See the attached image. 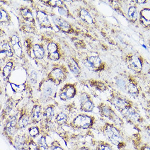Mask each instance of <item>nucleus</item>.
Here are the masks:
<instances>
[{
    "label": "nucleus",
    "mask_w": 150,
    "mask_h": 150,
    "mask_svg": "<svg viewBox=\"0 0 150 150\" xmlns=\"http://www.w3.org/2000/svg\"><path fill=\"white\" fill-rule=\"evenodd\" d=\"M54 117H55V106L54 105H49L43 111V119L47 124L52 122Z\"/></svg>",
    "instance_id": "17"
},
{
    "label": "nucleus",
    "mask_w": 150,
    "mask_h": 150,
    "mask_svg": "<svg viewBox=\"0 0 150 150\" xmlns=\"http://www.w3.org/2000/svg\"><path fill=\"white\" fill-rule=\"evenodd\" d=\"M30 80L33 83H36L37 80V74L35 71H32L30 75Z\"/></svg>",
    "instance_id": "38"
},
{
    "label": "nucleus",
    "mask_w": 150,
    "mask_h": 150,
    "mask_svg": "<svg viewBox=\"0 0 150 150\" xmlns=\"http://www.w3.org/2000/svg\"><path fill=\"white\" fill-rule=\"evenodd\" d=\"M79 99L80 102V110L86 112H91L93 111L95 105L91 100L90 95L85 92L82 93L80 95Z\"/></svg>",
    "instance_id": "7"
},
{
    "label": "nucleus",
    "mask_w": 150,
    "mask_h": 150,
    "mask_svg": "<svg viewBox=\"0 0 150 150\" xmlns=\"http://www.w3.org/2000/svg\"><path fill=\"white\" fill-rule=\"evenodd\" d=\"M145 130L146 132V134L148 135V136L150 138V126L145 127Z\"/></svg>",
    "instance_id": "41"
},
{
    "label": "nucleus",
    "mask_w": 150,
    "mask_h": 150,
    "mask_svg": "<svg viewBox=\"0 0 150 150\" xmlns=\"http://www.w3.org/2000/svg\"><path fill=\"white\" fill-rule=\"evenodd\" d=\"M1 53H4L6 54V55L8 57H11L13 56V52L11 47L8 43H4L2 44Z\"/></svg>",
    "instance_id": "28"
},
{
    "label": "nucleus",
    "mask_w": 150,
    "mask_h": 150,
    "mask_svg": "<svg viewBox=\"0 0 150 150\" xmlns=\"http://www.w3.org/2000/svg\"><path fill=\"white\" fill-rule=\"evenodd\" d=\"M126 90L129 94L133 96H137L139 94L138 88L133 83H129L127 85Z\"/></svg>",
    "instance_id": "26"
},
{
    "label": "nucleus",
    "mask_w": 150,
    "mask_h": 150,
    "mask_svg": "<svg viewBox=\"0 0 150 150\" xmlns=\"http://www.w3.org/2000/svg\"><path fill=\"white\" fill-rule=\"evenodd\" d=\"M93 149L95 150H114V148L110 142L99 140L95 141Z\"/></svg>",
    "instance_id": "19"
},
{
    "label": "nucleus",
    "mask_w": 150,
    "mask_h": 150,
    "mask_svg": "<svg viewBox=\"0 0 150 150\" xmlns=\"http://www.w3.org/2000/svg\"><path fill=\"white\" fill-rule=\"evenodd\" d=\"M102 61L98 56H91L85 62V65L91 71H96L100 67Z\"/></svg>",
    "instance_id": "16"
},
{
    "label": "nucleus",
    "mask_w": 150,
    "mask_h": 150,
    "mask_svg": "<svg viewBox=\"0 0 150 150\" xmlns=\"http://www.w3.org/2000/svg\"><path fill=\"white\" fill-rule=\"evenodd\" d=\"M109 101L123 115L132 108L130 102L127 99L120 96L112 95Z\"/></svg>",
    "instance_id": "4"
},
{
    "label": "nucleus",
    "mask_w": 150,
    "mask_h": 150,
    "mask_svg": "<svg viewBox=\"0 0 150 150\" xmlns=\"http://www.w3.org/2000/svg\"><path fill=\"white\" fill-rule=\"evenodd\" d=\"M30 115L31 117L32 124L37 125L43 119V111L42 110V106L37 104L34 105L32 108Z\"/></svg>",
    "instance_id": "9"
},
{
    "label": "nucleus",
    "mask_w": 150,
    "mask_h": 150,
    "mask_svg": "<svg viewBox=\"0 0 150 150\" xmlns=\"http://www.w3.org/2000/svg\"><path fill=\"white\" fill-rule=\"evenodd\" d=\"M58 12L61 15L67 16L68 11L66 8L65 7V6H63L62 7L58 8Z\"/></svg>",
    "instance_id": "39"
},
{
    "label": "nucleus",
    "mask_w": 150,
    "mask_h": 150,
    "mask_svg": "<svg viewBox=\"0 0 150 150\" xmlns=\"http://www.w3.org/2000/svg\"><path fill=\"white\" fill-rule=\"evenodd\" d=\"M20 13L25 20L29 22H32L33 20V16L31 12L28 8H24L21 9L20 10Z\"/></svg>",
    "instance_id": "25"
},
{
    "label": "nucleus",
    "mask_w": 150,
    "mask_h": 150,
    "mask_svg": "<svg viewBox=\"0 0 150 150\" xmlns=\"http://www.w3.org/2000/svg\"><path fill=\"white\" fill-rule=\"evenodd\" d=\"M95 118L89 115L81 114L75 116L67 126L76 130H87L92 129L95 125Z\"/></svg>",
    "instance_id": "2"
},
{
    "label": "nucleus",
    "mask_w": 150,
    "mask_h": 150,
    "mask_svg": "<svg viewBox=\"0 0 150 150\" xmlns=\"http://www.w3.org/2000/svg\"><path fill=\"white\" fill-rule=\"evenodd\" d=\"M30 137L27 133H21L14 137L12 145L19 150H28V144Z\"/></svg>",
    "instance_id": "6"
},
{
    "label": "nucleus",
    "mask_w": 150,
    "mask_h": 150,
    "mask_svg": "<svg viewBox=\"0 0 150 150\" xmlns=\"http://www.w3.org/2000/svg\"><path fill=\"white\" fill-rule=\"evenodd\" d=\"M128 67L131 70L136 73L141 71L142 69V63L140 59L136 56H131L127 60Z\"/></svg>",
    "instance_id": "13"
},
{
    "label": "nucleus",
    "mask_w": 150,
    "mask_h": 150,
    "mask_svg": "<svg viewBox=\"0 0 150 150\" xmlns=\"http://www.w3.org/2000/svg\"><path fill=\"white\" fill-rule=\"evenodd\" d=\"M149 116H150V110L149 111Z\"/></svg>",
    "instance_id": "43"
},
{
    "label": "nucleus",
    "mask_w": 150,
    "mask_h": 150,
    "mask_svg": "<svg viewBox=\"0 0 150 150\" xmlns=\"http://www.w3.org/2000/svg\"><path fill=\"white\" fill-rule=\"evenodd\" d=\"M47 4L51 7H57L58 8L63 6V2L61 1H48L47 2Z\"/></svg>",
    "instance_id": "33"
},
{
    "label": "nucleus",
    "mask_w": 150,
    "mask_h": 150,
    "mask_svg": "<svg viewBox=\"0 0 150 150\" xmlns=\"http://www.w3.org/2000/svg\"><path fill=\"white\" fill-rule=\"evenodd\" d=\"M33 52L36 58L42 59L45 55V51L43 47L39 44H35L33 47Z\"/></svg>",
    "instance_id": "24"
},
{
    "label": "nucleus",
    "mask_w": 150,
    "mask_h": 150,
    "mask_svg": "<svg viewBox=\"0 0 150 150\" xmlns=\"http://www.w3.org/2000/svg\"><path fill=\"white\" fill-rule=\"evenodd\" d=\"M12 66H13V63L11 62H8L7 64L5 66L3 69V75L4 76V78H7L9 76V74L11 72Z\"/></svg>",
    "instance_id": "31"
},
{
    "label": "nucleus",
    "mask_w": 150,
    "mask_h": 150,
    "mask_svg": "<svg viewBox=\"0 0 150 150\" xmlns=\"http://www.w3.org/2000/svg\"><path fill=\"white\" fill-rule=\"evenodd\" d=\"M140 21L144 26H150V9H144L140 12Z\"/></svg>",
    "instance_id": "21"
},
{
    "label": "nucleus",
    "mask_w": 150,
    "mask_h": 150,
    "mask_svg": "<svg viewBox=\"0 0 150 150\" xmlns=\"http://www.w3.org/2000/svg\"><path fill=\"white\" fill-rule=\"evenodd\" d=\"M79 16L84 22L88 24H92L93 20L90 13L85 9H81L79 12Z\"/></svg>",
    "instance_id": "23"
},
{
    "label": "nucleus",
    "mask_w": 150,
    "mask_h": 150,
    "mask_svg": "<svg viewBox=\"0 0 150 150\" xmlns=\"http://www.w3.org/2000/svg\"><path fill=\"white\" fill-rule=\"evenodd\" d=\"M12 46L16 55L18 56V57H21V56L22 55V54H23V50L20 44H16Z\"/></svg>",
    "instance_id": "34"
},
{
    "label": "nucleus",
    "mask_w": 150,
    "mask_h": 150,
    "mask_svg": "<svg viewBox=\"0 0 150 150\" xmlns=\"http://www.w3.org/2000/svg\"><path fill=\"white\" fill-rule=\"evenodd\" d=\"M11 86H12V90H13L14 92H21V91H23L24 90V87L23 85H16L14 84H11Z\"/></svg>",
    "instance_id": "37"
},
{
    "label": "nucleus",
    "mask_w": 150,
    "mask_h": 150,
    "mask_svg": "<svg viewBox=\"0 0 150 150\" xmlns=\"http://www.w3.org/2000/svg\"><path fill=\"white\" fill-rule=\"evenodd\" d=\"M48 78L56 85H59L66 79V75L61 68H56L49 74Z\"/></svg>",
    "instance_id": "10"
},
{
    "label": "nucleus",
    "mask_w": 150,
    "mask_h": 150,
    "mask_svg": "<svg viewBox=\"0 0 150 150\" xmlns=\"http://www.w3.org/2000/svg\"><path fill=\"white\" fill-rule=\"evenodd\" d=\"M55 122L59 126H67L69 122L67 115L64 112H59L56 115Z\"/></svg>",
    "instance_id": "20"
},
{
    "label": "nucleus",
    "mask_w": 150,
    "mask_h": 150,
    "mask_svg": "<svg viewBox=\"0 0 150 150\" xmlns=\"http://www.w3.org/2000/svg\"><path fill=\"white\" fill-rule=\"evenodd\" d=\"M11 43L12 44V45H14L16 44L19 43H20V40L19 38L16 36H12L10 40Z\"/></svg>",
    "instance_id": "40"
},
{
    "label": "nucleus",
    "mask_w": 150,
    "mask_h": 150,
    "mask_svg": "<svg viewBox=\"0 0 150 150\" xmlns=\"http://www.w3.org/2000/svg\"><path fill=\"white\" fill-rule=\"evenodd\" d=\"M68 66L71 71H72L75 74H78L80 73V68L78 64L74 59H71L68 63Z\"/></svg>",
    "instance_id": "27"
},
{
    "label": "nucleus",
    "mask_w": 150,
    "mask_h": 150,
    "mask_svg": "<svg viewBox=\"0 0 150 150\" xmlns=\"http://www.w3.org/2000/svg\"><path fill=\"white\" fill-rule=\"evenodd\" d=\"M42 131V128L38 126H32L28 128V134L33 139L38 138Z\"/></svg>",
    "instance_id": "22"
},
{
    "label": "nucleus",
    "mask_w": 150,
    "mask_h": 150,
    "mask_svg": "<svg viewBox=\"0 0 150 150\" xmlns=\"http://www.w3.org/2000/svg\"><path fill=\"white\" fill-rule=\"evenodd\" d=\"M145 2H146L145 1H138V2L140 4H145Z\"/></svg>",
    "instance_id": "42"
},
{
    "label": "nucleus",
    "mask_w": 150,
    "mask_h": 150,
    "mask_svg": "<svg viewBox=\"0 0 150 150\" xmlns=\"http://www.w3.org/2000/svg\"><path fill=\"white\" fill-rule=\"evenodd\" d=\"M31 124L30 114H29L26 111H22L18 121V127L19 130L24 129Z\"/></svg>",
    "instance_id": "12"
},
{
    "label": "nucleus",
    "mask_w": 150,
    "mask_h": 150,
    "mask_svg": "<svg viewBox=\"0 0 150 150\" xmlns=\"http://www.w3.org/2000/svg\"><path fill=\"white\" fill-rule=\"evenodd\" d=\"M76 93V89L74 85L66 84L59 92V97L62 100L66 101L73 98Z\"/></svg>",
    "instance_id": "8"
},
{
    "label": "nucleus",
    "mask_w": 150,
    "mask_h": 150,
    "mask_svg": "<svg viewBox=\"0 0 150 150\" xmlns=\"http://www.w3.org/2000/svg\"><path fill=\"white\" fill-rule=\"evenodd\" d=\"M52 19L56 26L61 31L65 32H68L71 31V26L66 20L55 16H52Z\"/></svg>",
    "instance_id": "14"
},
{
    "label": "nucleus",
    "mask_w": 150,
    "mask_h": 150,
    "mask_svg": "<svg viewBox=\"0 0 150 150\" xmlns=\"http://www.w3.org/2000/svg\"><path fill=\"white\" fill-rule=\"evenodd\" d=\"M99 131L107 139L112 145L116 146L119 150L125 149L126 146L125 135L121 130L114 123L106 122L100 127Z\"/></svg>",
    "instance_id": "1"
},
{
    "label": "nucleus",
    "mask_w": 150,
    "mask_h": 150,
    "mask_svg": "<svg viewBox=\"0 0 150 150\" xmlns=\"http://www.w3.org/2000/svg\"><path fill=\"white\" fill-rule=\"evenodd\" d=\"M0 18L1 23H6L8 20V14L3 9H1L0 11Z\"/></svg>",
    "instance_id": "35"
},
{
    "label": "nucleus",
    "mask_w": 150,
    "mask_h": 150,
    "mask_svg": "<svg viewBox=\"0 0 150 150\" xmlns=\"http://www.w3.org/2000/svg\"><path fill=\"white\" fill-rule=\"evenodd\" d=\"M36 19L42 28H52V24L50 20H49L48 16L43 12L38 11L37 12Z\"/></svg>",
    "instance_id": "15"
},
{
    "label": "nucleus",
    "mask_w": 150,
    "mask_h": 150,
    "mask_svg": "<svg viewBox=\"0 0 150 150\" xmlns=\"http://www.w3.org/2000/svg\"><path fill=\"white\" fill-rule=\"evenodd\" d=\"M49 150H64V149L58 140H54L49 145Z\"/></svg>",
    "instance_id": "30"
},
{
    "label": "nucleus",
    "mask_w": 150,
    "mask_h": 150,
    "mask_svg": "<svg viewBox=\"0 0 150 150\" xmlns=\"http://www.w3.org/2000/svg\"><path fill=\"white\" fill-rule=\"evenodd\" d=\"M53 88L51 86H47L45 88V89H44L43 93V96L44 98H50L53 93Z\"/></svg>",
    "instance_id": "32"
},
{
    "label": "nucleus",
    "mask_w": 150,
    "mask_h": 150,
    "mask_svg": "<svg viewBox=\"0 0 150 150\" xmlns=\"http://www.w3.org/2000/svg\"><path fill=\"white\" fill-rule=\"evenodd\" d=\"M132 141L136 150H150V144L142 142L139 133L132 135Z\"/></svg>",
    "instance_id": "11"
},
{
    "label": "nucleus",
    "mask_w": 150,
    "mask_h": 150,
    "mask_svg": "<svg viewBox=\"0 0 150 150\" xmlns=\"http://www.w3.org/2000/svg\"><path fill=\"white\" fill-rule=\"evenodd\" d=\"M48 57L49 59L56 61L59 59V54L58 52L57 46L54 43H50L47 45Z\"/></svg>",
    "instance_id": "18"
},
{
    "label": "nucleus",
    "mask_w": 150,
    "mask_h": 150,
    "mask_svg": "<svg viewBox=\"0 0 150 150\" xmlns=\"http://www.w3.org/2000/svg\"><path fill=\"white\" fill-rule=\"evenodd\" d=\"M99 110L100 114L102 116L109 119V120L112 121L114 124L116 126H122L123 124L122 120L116 115L110 106L102 103L99 106Z\"/></svg>",
    "instance_id": "5"
},
{
    "label": "nucleus",
    "mask_w": 150,
    "mask_h": 150,
    "mask_svg": "<svg viewBox=\"0 0 150 150\" xmlns=\"http://www.w3.org/2000/svg\"><path fill=\"white\" fill-rule=\"evenodd\" d=\"M116 83L117 84L119 87H120L121 88H122V89L125 88V90H126L127 86L128 84H127L126 81L125 80H123V79H118L116 81Z\"/></svg>",
    "instance_id": "36"
},
{
    "label": "nucleus",
    "mask_w": 150,
    "mask_h": 150,
    "mask_svg": "<svg viewBox=\"0 0 150 150\" xmlns=\"http://www.w3.org/2000/svg\"><path fill=\"white\" fill-rule=\"evenodd\" d=\"M18 119L16 118V116L10 117L6 122L3 132V134L11 144L14 137L19 130L18 127Z\"/></svg>",
    "instance_id": "3"
},
{
    "label": "nucleus",
    "mask_w": 150,
    "mask_h": 150,
    "mask_svg": "<svg viewBox=\"0 0 150 150\" xmlns=\"http://www.w3.org/2000/svg\"><path fill=\"white\" fill-rule=\"evenodd\" d=\"M128 15L133 21H135L138 18V11L134 7H130L128 11Z\"/></svg>",
    "instance_id": "29"
}]
</instances>
